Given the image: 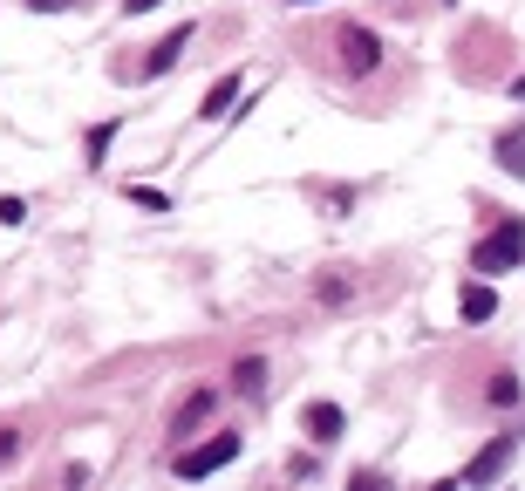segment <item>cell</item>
Returning <instances> with one entry per match:
<instances>
[{
    "label": "cell",
    "instance_id": "cell-16",
    "mask_svg": "<svg viewBox=\"0 0 525 491\" xmlns=\"http://www.w3.org/2000/svg\"><path fill=\"white\" fill-rule=\"evenodd\" d=\"M14 457H21V437H14V430H0V471H7Z\"/></svg>",
    "mask_w": 525,
    "mask_h": 491
},
{
    "label": "cell",
    "instance_id": "cell-9",
    "mask_svg": "<svg viewBox=\"0 0 525 491\" xmlns=\"http://www.w3.org/2000/svg\"><path fill=\"white\" fill-rule=\"evenodd\" d=\"M232 389H239V396H260V389H266V362H260V355H246V362L232 369Z\"/></svg>",
    "mask_w": 525,
    "mask_h": 491
},
{
    "label": "cell",
    "instance_id": "cell-11",
    "mask_svg": "<svg viewBox=\"0 0 525 491\" xmlns=\"http://www.w3.org/2000/svg\"><path fill=\"white\" fill-rule=\"evenodd\" d=\"M130 205H144V212H164L171 198H164V191H157V185H130Z\"/></svg>",
    "mask_w": 525,
    "mask_h": 491
},
{
    "label": "cell",
    "instance_id": "cell-3",
    "mask_svg": "<svg viewBox=\"0 0 525 491\" xmlns=\"http://www.w3.org/2000/svg\"><path fill=\"white\" fill-rule=\"evenodd\" d=\"M512 451H519V437H491L485 451L464 464V485H498V478H505V464H512Z\"/></svg>",
    "mask_w": 525,
    "mask_h": 491
},
{
    "label": "cell",
    "instance_id": "cell-13",
    "mask_svg": "<svg viewBox=\"0 0 525 491\" xmlns=\"http://www.w3.org/2000/svg\"><path fill=\"white\" fill-rule=\"evenodd\" d=\"M110 137H116V123H96V130H89V157L110 151Z\"/></svg>",
    "mask_w": 525,
    "mask_h": 491
},
{
    "label": "cell",
    "instance_id": "cell-2",
    "mask_svg": "<svg viewBox=\"0 0 525 491\" xmlns=\"http://www.w3.org/2000/svg\"><path fill=\"white\" fill-rule=\"evenodd\" d=\"M239 457V437H205V444H191V451H178V478H212V471H225Z\"/></svg>",
    "mask_w": 525,
    "mask_h": 491
},
{
    "label": "cell",
    "instance_id": "cell-5",
    "mask_svg": "<svg viewBox=\"0 0 525 491\" xmlns=\"http://www.w3.org/2000/svg\"><path fill=\"white\" fill-rule=\"evenodd\" d=\"M239 89H246V76H219L212 89H205V103H198V116H205V123H219V116L232 110V103H239Z\"/></svg>",
    "mask_w": 525,
    "mask_h": 491
},
{
    "label": "cell",
    "instance_id": "cell-4",
    "mask_svg": "<svg viewBox=\"0 0 525 491\" xmlns=\"http://www.w3.org/2000/svg\"><path fill=\"white\" fill-rule=\"evenodd\" d=\"M341 62H348L355 76H369L375 62H382V41H375L369 28H348V35H341Z\"/></svg>",
    "mask_w": 525,
    "mask_h": 491
},
{
    "label": "cell",
    "instance_id": "cell-17",
    "mask_svg": "<svg viewBox=\"0 0 525 491\" xmlns=\"http://www.w3.org/2000/svg\"><path fill=\"white\" fill-rule=\"evenodd\" d=\"M150 7H164V0H123V14L137 21V14H150Z\"/></svg>",
    "mask_w": 525,
    "mask_h": 491
},
{
    "label": "cell",
    "instance_id": "cell-18",
    "mask_svg": "<svg viewBox=\"0 0 525 491\" xmlns=\"http://www.w3.org/2000/svg\"><path fill=\"white\" fill-rule=\"evenodd\" d=\"M294 7H321V0H294Z\"/></svg>",
    "mask_w": 525,
    "mask_h": 491
},
{
    "label": "cell",
    "instance_id": "cell-12",
    "mask_svg": "<svg viewBox=\"0 0 525 491\" xmlns=\"http://www.w3.org/2000/svg\"><path fill=\"white\" fill-rule=\"evenodd\" d=\"M205 410H212V389H198V396H191L185 410H178V430H191V423H198Z\"/></svg>",
    "mask_w": 525,
    "mask_h": 491
},
{
    "label": "cell",
    "instance_id": "cell-10",
    "mask_svg": "<svg viewBox=\"0 0 525 491\" xmlns=\"http://www.w3.org/2000/svg\"><path fill=\"white\" fill-rule=\"evenodd\" d=\"M491 403H498V410H512V403H519V376H491V389H485Z\"/></svg>",
    "mask_w": 525,
    "mask_h": 491
},
{
    "label": "cell",
    "instance_id": "cell-8",
    "mask_svg": "<svg viewBox=\"0 0 525 491\" xmlns=\"http://www.w3.org/2000/svg\"><path fill=\"white\" fill-rule=\"evenodd\" d=\"M307 430H314V437H321V444H335L341 430H348V416H341L335 403H314V410H307Z\"/></svg>",
    "mask_w": 525,
    "mask_h": 491
},
{
    "label": "cell",
    "instance_id": "cell-15",
    "mask_svg": "<svg viewBox=\"0 0 525 491\" xmlns=\"http://www.w3.org/2000/svg\"><path fill=\"white\" fill-rule=\"evenodd\" d=\"M498 157H505V171H519L525 178V144H498Z\"/></svg>",
    "mask_w": 525,
    "mask_h": 491
},
{
    "label": "cell",
    "instance_id": "cell-1",
    "mask_svg": "<svg viewBox=\"0 0 525 491\" xmlns=\"http://www.w3.org/2000/svg\"><path fill=\"white\" fill-rule=\"evenodd\" d=\"M519 260H525V226H519V219H505L491 239L471 246V273H512Z\"/></svg>",
    "mask_w": 525,
    "mask_h": 491
},
{
    "label": "cell",
    "instance_id": "cell-7",
    "mask_svg": "<svg viewBox=\"0 0 525 491\" xmlns=\"http://www.w3.org/2000/svg\"><path fill=\"white\" fill-rule=\"evenodd\" d=\"M457 307H464V321H491V314H498V294H491V280H464Z\"/></svg>",
    "mask_w": 525,
    "mask_h": 491
},
{
    "label": "cell",
    "instance_id": "cell-6",
    "mask_svg": "<svg viewBox=\"0 0 525 491\" xmlns=\"http://www.w3.org/2000/svg\"><path fill=\"white\" fill-rule=\"evenodd\" d=\"M191 48V28H171V35L150 48V62H144V76H164V69H178V55Z\"/></svg>",
    "mask_w": 525,
    "mask_h": 491
},
{
    "label": "cell",
    "instance_id": "cell-14",
    "mask_svg": "<svg viewBox=\"0 0 525 491\" xmlns=\"http://www.w3.org/2000/svg\"><path fill=\"white\" fill-rule=\"evenodd\" d=\"M21 219H28V205L21 198H0V226H21Z\"/></svg>",
    "mask_w": 525,
    "mask_h": 491
}]
</instances>
